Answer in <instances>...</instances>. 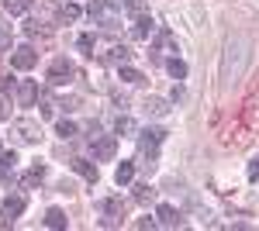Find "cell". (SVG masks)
Segmentation results:
<instances>
[{"label": "cell", "mask_w": 259, "mask_h": 231, "mask_svg": "<svg viewBox=\"0 0 259 231\" xmlns=\"http://www.w3.org/2000/svg\"><path fill=\"white\" fill-rule=\"evenodd\" d=\"M128 59H132V49H128V45H111V49L100 56V62H104V66H124Z\"/></svg>", "instance_id": "8"}, {"label": "cell", "mask_w": 259, "mask_h": 231, "mask_svg": "<svg viewBox=\"0 0 259 231\" xmlns=\"http://www.w3.org/2000/svg\"><path fill=\"white\" fill-rule=\"evenodd\" d=\"M118 76L124 79V83H132V86H139V83H145V76H142L139 69H132V66H118Z\"/></svg>", "instance_id": "20"}, {"label": "cell", "mask_w": 259, "mask_h": 231, "mask_svg": "<svg viewBox=\"0 0 259 231\" xmlns=\"http://www.w3.org/2000/svg\"><path fill=\"white\" fill-rule=\"evenodd\" d=\"M76 45H80L87 56H94V45H97V38H94V35H80V38H76Z\"/></svg>", "instance_id": "26"}, {"label": "cell", "mask_w": 259, "mask_h": 231, "mask_svg": "<svg viewBox=\"0 0 259 231\" xmlns=\"http://www.w3.org/2000/svg\"><path fill=\"white\" fill-rule=\"evenodd\" d=\"M14 94H18L21 107H35V100H38V83H35V79H21Z\"/></svg>", "instance_id": "6"}, {"label": "cell", "mask_w": 259, "mask_h": 231, "mask_svg": "<svg viewBox=\"0 0 259 231\" xmlns=\"http://www.w3.org/2000/svg\"><path fill=\"white\" fill-rule=\"evenodd\" d=\"M76 131H80V128H76L73 121H59V124H56V135H59L62 142H69V138H76Z\"/></svg>", "instance_id": "23"}, {"label": "cell", "mask_w": 259, "mask_h": 231, "mask_svg": "<svg viewBox=\"0 0 259 231\" xmlns=\"http://www.w3.org/2000/svg\"><path fill=\"white\" fill-rule=\"evenodd\" d=\"M35 62H38V52L31 45H21V49L11 52V66L14 69H35Z\"/></svg>", "instance_id": "5"}, {"label": "cell", "mask_w": 259, "mask_h": 231, "mask_svg": "<svg viewBox=\"0 0 259 231\" xmlns=\"http://www.w3.org/2000/svg\"><path fill=\"white\" fill-rule=\"evenodd\" d=\"M41 179H45V166H41V162H35V166L24 173V179H21V183H24V187H38Z\"/></svg>", "instance_id": "18"}, {"label": "cell", "mask_w": 259, "mask_h": 231, "mask_svg": "<svg viewBox=\"0 0 259 231\" xmlns=\"http://www.w3.org/2000/svg\"><path fill=\"white\" fill-rule=\"evenodd\" d=\"M249 179L259 183V159H256V162H249Z\"/></svg>", "instance_id": "31"}, {"label": "cell", "mask_w": 259, "mask_h": 231, "mask_svg": "<svg viewBox=\"0 0 259 231\" xmlns=\"http://www.w3.org/2000/svg\"><path fill=\"white\" fill-rule=\"evenodd\" d=\"M11 117V107H7V100H4V94H0V121H7Z\"/></svg>", "instance_id": "32"}, {"label": "cell", "mask_w": 259, "mask_h": 231, "mask_svg": "<svg viewBox=\"0 0 259 231\" xmlns=\"http://www.w3.org/2000/svg\"><path fill=\"white\" fill-rule=\"evenodd\" d=\"M24 207H28V200H24L21 193H14V197H7V200H4V207H0V211H4L7 224H11L14 217H21V214H24Z\"/></svg>", "instance_id": "9"}, {"label": "cell", "mask_w": 259, "mask_h": 231, "mask_svg": "<svg viewBox=\"0 0 259 231\" xmlns=\"http://www.w3.org/2000/svg\"><path fill=\"white\" fill-rule=\"evenodd\" d=\"M132 179H135V162H128V159H124V162L118 166V173H114V183L124 187V183H132Z\"/></svg>", "instance_id": "17"}, {"label": "cell", "mask_w": 259, "mask_h": 231, "mask_svg": "<svg viewBox=\"0 0 259 231\" xmlns=\"http://www.w3.org/2000/svg\"><path fill=\"white\" fill-rule=\"evenodd\" d=\"M73 73H76V69H73V62H69V59H52V66H49V83H52V86H66V83H69V79H73Z\"/></svg>", "instance_id": "2"}, {"label": "cell", "mask_w": 259, "mask_h": 231, "mask_svg": "<svg viewBox=\"0 0 259 231\" xmlns=\"http://www.w3.org/2000/svg\"><path fill=\"white\" fill-rule=\"evenodd\" d=\"M156 217H159V224H166V228H177L180 224V214H177L173 204H159L156 207Z\"/></svg>", "instance_id": "13"}, {"label": "cell", "mask_w": 259, "mask_h": 231, "mask_svg": "<svg viewBox=\"0 0 259 231\" xmlns=\"http://www.w3.org/2000/svg\"><path fill=\"white\" fill-rule=\"evenodd\" d=\"M69 166H73V169H76V173H80L87 183H97V176H100V173H97V166H94L90 159H73Z\"/></svg>", "instance_id": "12"}, {"label": "cell", "mask_w": 259, "mask_h": 231, "mask_svg": "<svg viewBox=\"0 0 259 231\" xmlns=\"http://www.w3.org/2000/svg\"><path fill=\"white\" fill-rule=\"evenodd\" d=\"M152 31H156V24H152V18H149V14L135 18V24H132V38H135V41H145Z\"/></svg>", "instance_id": "11"}, {"label": "cell", "mask_w": 259, "mask_h": 231, "mask_svg": "<svg viewBox=\"0 0 259 231\" xmlns=\"http://www.w3.org/2000/svg\"><path fill=\"white\" fill-rule=\"evenodd\" d=\"M14 131H18L24 142H38V124H35V121H18Z\"/></svg>", "instance_id": "15"}, {"label": "cell", "mask_w": 259, "mask_h": 231, "mask_svg": "<svg viewBox=\"0 0 259 231\" xmlns=\"http://www.w3.org/2000/svg\"><path fill=\"white\" fill-rule=\"evenodd\" d=\"M107 4H111V7H118V11H124V4H128V0H107Z\"/></svg>", "instance_id": "33"}, {"label": "cell", "mask_w": 259, "mask_h": 231, "mask_svg": "<svg viewBox=\"0 0 259 231\" xmlns=\"http://www.w3.org/2000/svg\"><path fill=\"white\" fill-rule=\"evenodd\" d=\"M31 4H35V0H4V11H7L11 18H18V14H28V11H31Z\"/></svg>", "instance_id": "16"}, {"label": "cell", "mask_w": 259, "mask_h": 231, "mask_svg": "<svg viewBox=\"0 0 259 231\" xmlns=\"http://www.w3.org/2000/svg\"><path fill=\"white\" fill-rule=\"evenodd\" d=\"M18 90V79H11V76H0V94L7 97V94H14Z\"/></svg>", "instance_id": "28"}, {"label": "cell", "mask_w": 259, "mask_h": 231, "mask_svg": "<svg viewBox=\"0 0 259 231\" xmlns=\"http://www.w3.org/2000/svg\"><path fill=\"white\" fill-rule=\"evenodd\" d=\"M14 162H18V152H0V176L14 173Z\"/></svg>", "instance_id": "24"}, {"label": "cell", "mask_w": 259, "mask_h": 231, "mask_svg": "<svg viewBox=\"0 0 259 231\" xmlns=\"http://www.w3.org/2000/svg\"><path fill=\"white\" fill-rule=\"evenodd\" d=\"M156 187H149V183H142V187H135V200H139V204H152V200H156Z\"/></svg>", "instance_id": "21"}, {"label": "cell", "mask_w": 259, "mask_h": 231, "mask_svg": "<svg viewBox=\"0 0 259 231\" xmlns=\"http://www.w3.org/2000/svg\"><path fill=\"white\" fill-rule=\"evenodd\" d=\"M135 131H139V128H135V121H132L128 114H121L118 121H114V135L124 138V135H135Z\"/></svg>", "instance_id": "19"}, {"label": "cell", "mask_w": 259, "mask_h": 231, "mask_svg": "<svg viewBox=\"0 0 259 231\" xmlns=\"http://www.w3.org/2000/svg\"><path fill=\"white\" fill-rule=\"evenodd\" d=\"M56 114V100L52 97H41V117H52Z\"/></svg>", "instance_id": "29"}, {"label": "cell", "mask_w": 259, "mask_h": 231, "mask_svg": "<svg viewBox=\"0 0 259 231\" xmlns=\"http://www.w3.org/2000/svg\"><path fill=\"white\" fill-rule=\"evenodd\" d=\"M142 111H145V117H166L169 114V104L162 97H149V100H142Z\"/></svg>", "instance_id": "10"}, {"label": "cell", "mask_w": 259, "mask_h": 231, "mask_svg": "<svg viewBox=\"0 0 259 231\" xmlns=\"http://www.w3.org/2000/svg\"><path fill=\"white\" fill-rule=\"evenodd\" d=\"M162 138H166V131L162 128H145L139 135V145H142V155H149V162L156 159V149L162 145Z\"/></svg>", "instance_id": "3"}, {"label": "cell", "mask_w": 259, "mask_h": 231, "mask_svg": "<svg viewBox=\"0 0 259 231\" xmlns=\"http://www.w3.org/2000/svg\"><path fill=\"white\" fill-rule=\"evenodd\" d=\"M90 145H94V159L107 162V159H114V152H118V135H97Z\"/></svg>", "instance_id": "4"}, {"label": "cell", "mask_w": 259, "mask_h": 231, "mask_svg": "<svg viewBox=\"0 0 259 231\" xmlns=\"http://www.w3.org/2000/svg\"><path fill=\"white\" fill-rule=\"evenodd\" d=\"M166 69H169V76H173V79H187V62H183V59H169Z\"/></svg>", "instance_id": "22"}, {"label": "cell", "mask_w": 259, "mask_h": 231, "mask_svg": "<svg viewBox=\"0 0 259 231\" xmlns=\"http://www.w3.org/2000/svg\"><path fill=\"white\" fill-rule=\"evenodd\" d=\"M0 52H11V24H0Z\"/></svg>", "instance_id": "27"}, {"label": "cell", "mask_w": 259, "mask_h": 231, "mask_svg": "<svg viewBox=\"0 0 259 231\" xmlns=\"http://www.w3.org/2000/svg\"><path fill=\"white\" fill-rule=\"evenodd\" d=\"M80 14H83V11L76 7V4H62V7H59V18L62 21H76Z\"/></svg>", "instance_id": "25"}, {"label": "cell", "mask_w": 259, "mask_h": 231, "mask_svg": "<svg viewBox=\"0 0 259 231\" xmlns=\"http://www.w3.org/2000/svg\"><path fill=\"white\" fill-rule=\"evenodd\" d=\"M0 152H4V145H0Z\"/></svg>", "instance_id": "34"}, {"label": "cell", "mask_w": 259, "mask_h": 231, "mask_svg": "<svg viewBox=\"0 0 259 231\" xmlns=\"http://www.w3.org/2000/svg\"><path fill=\"white\" fill-rule=\"evenodd\" d=\"M156 224H159V221H152V217H142V221H139V224H135V228H139V231H145V228H149V231H152V228H156Z\"/></svg>", "instance_id": "30"}, {"label": "cell", "mask_w": 259, "mask_h": 231, "mask_svg": "<svg viewBox=\"0 0 259 231\" xmlns=\"http://www.w3.org/2000/svg\"><path fill=\"white\" fill-rule=\"evenodd\" d=\"M100 211L107 214V221H104V228H111V224H114V217H124V211H128V204H124L121 197H107V200L100 204Z\"/></svg>", "instance_id": "7"}, {"label": "cell", "mask_w": 259, "mask_h": 231, "mask_svg": "<svg viewBox=\"0 0 259 231\" xmlns=\"http://www.w3.org/2000/svg\"><path fill=\"white\" fill-rule=\"evenodd\" d=\"M118 7H111L107 0H94L90 7H87V18L94 21V24H100V28H118Z\"/></svg>", "instance_id": "1"}, {"label": "cell", "mask_w": 259, "mask_h": 231, "mask_svg": "<svg viewBox=\"0 0 259 231\" xmlns=\"http://www.w3.org/2000/svg\"><path fill=\"white\" fill-rule=\"evenodd\" d=\"M45 228H52V231L66 228V211H59V207H49V211H45Z\"/></svg>", "instance_id": "14"}]
</instances>
